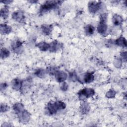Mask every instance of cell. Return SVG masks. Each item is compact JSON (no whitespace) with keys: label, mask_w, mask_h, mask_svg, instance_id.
Masks as SVG:
<instances>
[{"label":"cell","mask_w":127,"mask_h":127,"mask_svg":"<svg viewBox=\"0 0 127 127\" xmlns=\"http://www.w3.org/2000/svg\"><path fill=\"white\" fill-rule=\"evenodd\" d=\"M35 74L37 76L40 78H44L46 76V71L43 69H39L35 71Z\"/></svg>","instance_id":"d4e9b609"},{"label":"cell","mask_w":127,"mask_h":127,"mask_svg":"<svg viewBox=\"0 0 127 127\" xmlns=\"http://www.w3.org/2000/svg\"><path fill=\"white\" fill-rule=\"evenodd\" d=\"M13 109L15 113L17 115L20 114L24 110V106L20 103H15L13 106Z\"/></svg>","instance_id":"5bb4252c"},{"label":"cell","mask_w":127,"mask_h":127,"mask_svg":"<svg viewBox=\"0 0 127 127\" xmlns=\"http://www.w3.org/2000/svg\"><path fill=\"white\" fill-rule=\"evenodd\" d=\"M19 120L22 123H27L30 119V115L28 112L24 110L20 114L18 115Z\"/></svg>","instance_id":"9c48e42d"},{"label":"cell","mask_w":127,"mask_h":127,"mask_svg":"<svg viewBox=\"0 0 127 127\" xmlns=\"http://www.w3.org/2000/svg\"><path fill=\"white\" fill-rule=\"evenodd\" d=\"M11 48L14 52L19 53L22 51V43L19 40H16L11 44Z\"/></svg>","instance_id":"8992f818"},{"label":"cell","mask_w":127,"mask_h":127,"mask_svg":"<svg viewBox=\"0 0 127 127\" xmlns=\"http://www.w3.org/2000/svg\"><path fill=\"white\" fill-rule=\"evenodd\" d=\"M63 2L60 0H47L41 5L39 12L43 13L50 10L55 9Z\"/></svg>","instance_id":"7a4b0ae2"},{"label":"cell","mask_w":127,"mask_h":127,"mask_svg":"<svg viewBox=\"0 0 127 127\" xmlns=\"http://www.w3.org/2000/svg\"><path fill=\"white\" fill-rule=\"evenodd\" d=\"M61 47V44L57 41L55 40L50 44L49 51L51 52H55L57 51Z\"/></svg>","instance_id":"8fae6325"},{"label":"cell","mask_w":127,"mask_h":127,"mask_svg":"<svg viewBox=\"0 0 127 127\" xmlns=\"http://www.w3.org/2000/svg\"><path fill=\"white\" fill-rule=\"evenodd\" d=\"M59 68L55 66H50L47 68V72L51 75H55L56 72L59 70Z\"/></svg>","instance_id":"cb8c5ba5"},{"label":"cell","mask_w":127,"mask_h":127,"mask_svg":"<svg viewBox=\"0 0 127 127\" xmlns=\"http://www.w3.org/2000/svg\"><path fill=\"white\" fill-rule=\"evenodd\" d=\"M94 94L95 91L92 88H84L80 90L78 93L80 98H89L93 96Z\"/></svg>","instance_id":"277c9868"},{"label":"cell","mask_w":127,"mask_h":127,"mask_svg":"<svg viewBox=\"0 0 127 127\" xmlns=\"http://www.w3.org/2000/svg\"><path fill=\"white\" fill-rule=\"evenodd\" d=\"M9 51L5 48H1L0 50V57L1 59H5L9 56Z\"/></svg>","instance_id":"603a6c76"},{"label":"cell","mask_w":127,"mask_h":127,"mask_svg":"<svg viewBox=\"0 0 127 127\" xmlns=\"http://www.w3.org/2000/svg\"><path fill=\"white\" fill-rule=\"evenodd\" d=\"M1 2H2V3L5 4H9L10 3L12 2V1H11V0H4V1H1Z\"/></svg>","instance_id":"d6a6232c"},{"label":"cell","mask_w":127,"mask_h":127,"mask_svg":"<svg viewBox=\"0 0 127 127\" xmlns=\"http://www.w3.org/2000/svg\"><path fill=\"white\" fill-rule=\"evenodd\" d=\"M123 19L120 15L114 14L112 17V21L115 26H119L122 23Z\"/></svg>","instance_id":"7c38bea8"},{"label":"cell","mask_w":127,"mask_h":127,"mask_svg":"<svg viewBox=\"0 0 127 127\" xmlns=\"http://www.w3.org/2000/svg\"><path fill=\"white\" fill-rule=\"evenodd\" d=\"M70 77L71 79V80L75 81L77 79V77L76 75V74L74 72H72L70 74Z\"/></svg>","instance_id":"f546056e"},{"label":"cell","mask_w":127,"mask_h":127,"mask_svg":"<svg viewBox=\"0 0 127 127\" xmlns=\"http://www.w3.org/2000/svg\"><path fill=\"white\" fill-rule=\"evenodd\" d=\"M7 87V84L6 83H2L0 85V90L1 91H2L3 90H4L6 87Z\"/></svg>","instance_id":"4dcf8cb0"},{"label":"cell","mask_w":127,"mask_h":127,"mask_svg":"<svg viewBox=\"0 0 127 127\" xmlns=\"http://www.w3.org/2000/svg\"><path fill=\"white\" fill-rule=\"evenodd\" d=\"M31 81L29 79L26 80L25 81L22 82V85L21 87V89L20 90L22 91H25L28 90V88H30L31 86Z\"/></svg>","instance_id":"ffe728a7"},{"label":"cell","mask_w":127,"mask_h":127,"mask_svg":"<svg viewBox=\"0 0 127 127\" xmlns=\"http://www.w3.org/2000/svg\"><path fill=\"white\" fill-rule=\"evenodd\" d=\"M22 82L23 81L17 78L13 79L11 83L12 88L15 90H20L22 85Z\"/></svg>","instance_id":"30bf717a"},{"label":"cell","mask_w":127,"mask_h":127,"mask_svg":"<svg viewBox=\"0 0 127 127\" xmlns=\"http://www.w3.org/2000/svg\"><path fill=\"white\" fill-rule=\"evenodd\" d=\"M12 18L13 19L18 22H22L25 20L24 13L20 10H17L14 11L12 14Z\"/></svg>","instance_id":"5b68a950"},{"label":"cell","mask_w":127,"mask_h":127,"mask_svg":"<svg viewBox=\"0 0 127 127\" xmlns=\"http://www.w3.org/2000/svg\"><path fill=\"white\" fill-rule=\"evenodd\" d=\"M0 13L1 17L4 19H6L8 16V13H9L8 7L6 5L4 6L2 8H1Z\"/></svg>","instance_id":"d6986e66"},{"label":"cell","mask_w":127,"mask_h":127,"mask_svg":"<svg viewBox=\"0 0 127 127\" xmlns=\"http://www.w3.org/2000/svg\"><path fill=\"white\" fill-rule=\"evenodd\" d=\"M107 15L108 14L106 13H102L100 15V21H104V22H107Z\"/></svg>","instance_id":"83f0119b"},{"label":"cell","mask_w":127,"mask_h":127,"mask_svg":"<svg viewBox=\"0 0 127 127\" xmlns=\"http://www.w3.org/2000/svg\"><path fill=\"white\" fill-rule=\"evenodd\" d=\"M61 89H62L63 91H65V90H66L67 89V88H68V85H67V84H66V83L64 82V83H63L62 85H61Z\"/></svg>","instance_id":"f1b7e54d"},{"label":"cell","mask_w":127,"mask_h":127,"mask_svg":"<svg viewBox=\"0 0 127 127\" xmlns=\"http://www.w3.org/2000/svg\"><path fill=\"white\" fill-rule=\"evenodd\" d=\"M36 46L40 49V50L45 52L49 50L50 44H48L45 42H42L38 43Z\"/></svg>","instance_id":"e0dca14e"},{"label":"cell","mask_w":127,"mask_h":127,"mask_svg":"<svg viewBox=\"0 0 127 127\" xmlns=\"http://www.w3.org/2000/svg\"><path fill=\"white\" fill-rule=\"evenodd\" d=\"M94 79V75L93 72H87L84 76V81L86 83L92 82Z\"/></svg>","instance_id":"2e32d148"},{"label":"cell","mask_w":127,"mask_h":127,"mask_svg":"<svg viewBox=\"0 0 127 127\" xmlns=\"http://www.w3.org/2000/svg\"><path fill=\"white\" fill-rule=\"evenodd\" d=\"M41 29L43 33L46 35H49L53 30V26L52 25L44 24L42 25Z\"/></svg>","instance_id":"4fadbf2b"},{"label":"cell","mask_w":127,"mask_h":127,"mask_svg":"<svg viewBox=\"0 0 127 127\" xmlns=\"http://www.w3.org/2000/svg\"><path fill=\"white\" fill-rule=\"evenodd\" d=\"M89 110H90V107L87 103H83L80 107V112L83 114H87L89 112Z\"/></svg>","instance_id":"44dd1931"},{"label":"cell","mask_w":127,"mask_h":127,"mask_svg":"<svg viewBox=\"0 0 127 127\" xmlns=\"http://www.w3.org/2000/svg\"><path fill=\"white\" fill-rule=\"evenodd\" d=\"M115 44L119 46L126 47L127 46V41L126 39L123 37H120V38L116 39L115 41Z\"/></svg>","instance_id":"ac0fdd59"},{"label":"cell","mask_w":127,"mask_h":127,"mask_svg":"<svg viewBox=\"0 0 127 127\" xmlns=\"http://www.w3.org/2000/svg\"><path fill=\"white\" fill-rule=\"evenodd\" d=\"M107 28L108 26L106 24V22L100 21L97 27V31L100 34L104 35L107 32Z\"/></svg>","instance_id":"ba28073f"},{"label":"cell","mask_w":127,"mask_h":127,"mask_svg":"<svg viewBox=\"0 0 127 127\" xmlns=\"http://www.w3.org/2000/svg\"><path fill=\"white\" fill-rule=\"evenodd\" d=\"M55 78L59 82H64L67 78V74L63 71L58 70L55 74Z\"/></svg>","instance_id":"52a82bcc"},{"label":"cell","mask_w":127,"mask_h":127,"mask_svg":"<svg viewBox=\"0 0 127 127\" xmlns=\"http://www.w3.org/2000/svg\"><path fill=\"white\" fill-rule=\"evenodd\" d=\"M84 30L87 34L92 35L95 31V27L91 24H88L84 27Z\"/></svg>","instance_id":"7402d4cb"},{"label":"cell","mask_w":127,"mask_h":127,"mask_svg":"<svg viewBox=\"0 0 127 127\" xmlns=\"http://www.w3.org/2000/svg\"><path fill=\"white\" fill-rule=\"evenodd\" d=\"M115 95H116L115 91L113 90H110L107 93L106 96L108 98H113L115 97Z\"/></svg>","instance_id":"484cf974"},{"label":"cell","mask_w":127,"mask_h":127,"mask_svg":"<svg viewBox=\"0 0 127 127\" xmlns=\"http://www.w3.org/2000/svg\"><path fill=\"white\" fill-rule=\"evenodd\" d=\"M122 57H123V59H124L125 61H126V59H127V53H126V52H123L122 53Z\"/></svg>","instance_id":"1f68e13d"},{"label":"cell","mask_w":127,"mask_h":127,"mask_svg":"<svg viewBox=\"0 0 127 127\" xmlns=\"http://www.w3.org/2000/svg\"><path fill=\"white\" fill-rule=\"evenodd\" d=\"M65 108V104L62 101H51L48 103L46 107L45 112L48 115L55 114L59 110H62Z\"/></svg>","instance_id":"6da1fadb"},{"label":"cell","mask_w":127,"mask_h":127,"mask_svg":"<svg viewBox=\"0 0 127 127\" xmlns=\"http://www.w3.org/2000/svg\"><path fill=\"white\" fill-rule=\"evenodd\" d=\"M11 27L7 24H0V32L2 34H8L11 31Z\"/></svg>","instance_id":"9a60e30c"},{"label":"cell","mask_w":127,"mask_h":127,"mask_svg":"<svg viewBox=\"0 0 127 127\" xmlns=\"http://www.w3.org/2000/svg\"><path fill=\"white\" fill-rule=\"evenodd\" d=\"M9 110V107L5 105L1 104L0 105V112H5Z\"/></svg>","instance_id":"4316f807"},{"label":"cell","mask_w":127,"mask_h":127,"mask_svg":"<svg viewBox=\"0 0 127 127\" xmlns=\"http://www.w3.org/2000/svg\"><path fill=\"white\" fill-rule=\"evenodd\" d=\"M102 3L100 1H90L88 3V9L90 12L95 13L102 7Z\"/></svg>","instance_id":"3957f363"}]
</instances>
